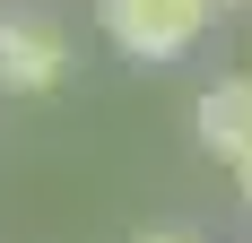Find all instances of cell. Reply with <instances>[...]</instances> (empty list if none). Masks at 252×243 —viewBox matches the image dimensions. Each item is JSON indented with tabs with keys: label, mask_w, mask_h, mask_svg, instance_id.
Instances as JSON below:
<instances>
[{
	"label": "cell",
	"mask_w": 252,
	"mask_h": 243,
	"mask_svg": "<svg viewBox=\"0 0 252 243\" xmlns=\"http://www.w3.org/2000/svg\"><path fill=\"white\" fill-rule=\"evenodd\" d=\"M200 148L226 156V165L252 156V78H218V87L200 96Z\"/></svg>",
	"instance_id": "cell-3"
},
{
	"label": "cell",
	"mask_w": 252,
	"mask_h": 243,
	"mask_svg": "<svg viewBox=\"0 0 252 243\" xmlns=\"http://www.w3.org/2000/svg\"><path fill=\"white\" fill-rule=\"evenodd\" d=\"M139 243H191V235H139Z\"/></svg>",
	"instance_id": "cell-4"
},
{
	"label": "cell",
	"mask_w": 252,
	"mask_h": 243,
	"mask_svg": "<svg viewBox=\"0 0 252 243\" xmlns=\"http://www.w3.org/2000/svg\"><path fill=\"white\" fill-rule=\"evenodd\" d=\"M235 174H244V200H252V156H244V165H235Z\"/></svg>",
	"instance_id": "cell-5"
},
{
	"label": "cell",
	"mask_w": 252,
	"mask_h": 243,
	"mask_svg": "<svg viewBox=\"0 0 252 243\" xmlns=\"http://www.w3.org/2000/svg\"><path fill=\"white\" fill-rule=\"evenodd\" d=\"M218 9H244V0H218Z\"/></svg>",
	"instance_id": "cell-6"
},
{
	"label": "cell",
	"mask_w": 252,
	"mask_h": 243,
	"mask_svg": "<svg viewBox=\"0 0 252 243\" xmlns=\"http://www.w3.org/2000/svg\"><path fill=\"white\" fill-rule=\"evenodd\" d=\"M70 78V44L44 18H0V87L9 96H44Z\"/></svg>",
	"instance_id": "cell-2"
},
{
	"label": "cell",
	"mask_w": 252,
	"mask_h": 243,
	"mask_svg": "<svg viewBox=\"0 0 252 243\" xmlns=\"http://www.w3.org/2000/svg\"><path fill=\"white\" fill-rule=\"evenodd\" d=\"M209 9L218 0H96L113 52H130V61H183L209 35Z\"/></svg>",
	"instance_id": "cell-1"
}]
</instances>
